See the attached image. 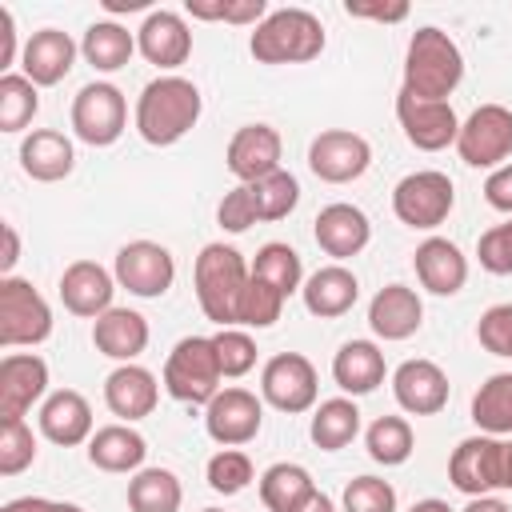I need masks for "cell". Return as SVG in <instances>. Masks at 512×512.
<instances>
[{"mask_svg": "<svg viewBox=\"0 0 512 512\" xmlns=\"http://www.w3.org/2000/svg\"><path fill=\"white\" fill-rule=\"evenodd\" d=\"M112 276L120 288H128L132 296L140 300H160L172 280H176V260L164 244L156 240H132L116 252V264H112Z\"/></svg>", "mask_w": 512, "mask_h": 512, "instance_id": "cell-12", "label": "cell"}, {"mask_svg": "<svg viewBox=\"0 0 512 512\" xmlns=\"http://www.w3.org/2000/svg\"><path fill=\"white\" fill-rule=\"evenodd\" d=\"M464 80V56L456 40L432 24L416 28L404 52V88L416 100H448Z\"/></svg>", "mask_w": 512, "mask_h": 512, "instance_id": "cell-2", "label": "cell"}, {"mask_svg": "<svg viewBox=\"0 0 512 512\" xmlns=\"http://www.w3.org/2000/svg\"><path fill=\"white\" fill-rule=\"evenodd\" d=\"M220 360H216V344L212 336H184L176 340V348L164 360V392L180 404H212V396L220 392Z\"/></svg>", "mask_w": 512, "mask_h": 512, "instance_id": "cell-5", "label": "cell"}, {"mask_svg": "<svg viewBox=\"0 0 512 512\" xmlns=\"http://www.w3.org/2000/svg\"><path fill=\"white\" fill-rule=\"evenodd\" d=\"M312 236H316V244L340 264V260H352V256H360V252L368 248L372 224H368V216H364L356 204L336 200V204H328V208L316 212Z\"/></svg>", "mask_w": 512, "mask_h": 512, "instance_id": "cell-21", "label": "cell"}, {"mask_svg": "<svg viewBox=\"0 0 512 512\" xmlns=\"http://www.w3.org/2000/svg\"><path fill=\"white\" fill-rule=\"evenodd\" d=\"M12 64H16V20L12 8H0V72L8 76Z\"/></svg>", "mask_w": 512, "mask_h": 512, "instance_id": "cell-52", "label": "cell"}, {"mask_svg": "<svg viewBox=\"0 0 512 512\" xmlns=\"http://www.w3.org/2000/svg\"><path fill=\"white\" fill-rule=\"evenodd\" d=\"M116 296V276L96 264V260H72L64 272H60V300L72 316H84V320H100Z\"/></svg>", "mask_w": 512, "mask_h": 512, "instance_id": "cell-19", "label": "cell"}, {"mask_svg": "<svg viewBox=\"0 0 512 512\" xmlns=\"http://www.w3.org/2000/svg\"><path fill=\"white\" fill-rule=\"evenodd\" d=\"M252 276H260L264 284H272L280 296H292L304 288V264H300V252L284 240H268L256 260H252Z\"/></svg>", "mask_w": 512, "mask_h": 512, "instance_id": "cell-37", "label": "cell"}, {"mask_svg": "<svg viewBox=\"0 0 512 512\" xmlns=\"http://www.w3.org/2000/svg\"><path fill=\"white\" fill-rule=\"evenodd\" d=\"M136 48V32H128L124 24L116 20H96L88 24L84 40H80V56L96 68V72H120L128 60H132Z\"/></svg>", "mask_w": 512, "mask_h": 512, "instance_id": "cell-33", "label": "cell"}, {"mask_svg": "<svg viewBox=\"0 0 512 512\" xmlns=\"http://www.w3.org/2000/svg\"><path fill=\"white\" fill-rule=\"evenodd\" d=\"M412 268L420 288H428L432 296H456L468 284V256L444 236H428L424 244H416Z\"/></svg>", "mask_w": 512, "mask_h": 512, "instance_id": "cell-24", "label": "cell"}, {"mask_svg": "<svg viewBox=\"0 0 512 512\" xmlns=\"http://www.w3.org/2000/svg\"><path fill=\"white\" fill-rule=\"evenodd\" d=\"M344 512H396V488L380 476H356L340 496Z\"/></svg>", "mask_w": 512, "mask_h": 512, "instance_id": "cell-46", "label": "cell"}, {"mask_svg": "<svg viewBox=\"0 0 512 512\" xmlns=\"http://www.w3.org/2000/svg\"><path fill=\"white\" fill-rule=\"evenodd\" d=\"M104 404L112 416H120L124 424H136L144 416L156 412L160 404V384L148 368L140 364H116L104 380Z\"/></svg>", "mask_w": 512, "mask_h": 512, "instance_id": "cell-23", "label": "cell"}, {"mask_svg": "<svg viewBox=\"0 0 512 512\" xmlns=\"http://www.w3.org/2000/svg\"><path fill=\"white\" fill-rule=\"evenodd\" d=\"M424 324V300L408 284H384L368 300V328L380 340H408Z\"/></svg>", "mask_w": 512, "mask_h": 512, "instance_id": "cell-25", "label": "cell"}, {"mask_svg": "<svg viewBox=\"0 0 512 512\" xmlns=\"http://www.w3.org/2000/svg\"><path fill=\"white\" fill-rule=\"evenodd\" d=\"M408 512H456V508H448L444 500H436V496H428V500H416Z\"/></svg>", "mask_w": 512, "mask_h": 512, "instance_id": "cell-58", "label": "cell"}, {"mask_svg": "<svg viewBox=\"0 0 512 512\" xmlns=\"http://www.w3.org/2000/svg\"><path fill=\"white\" fill-rule=\"evenodd\" d=\"M36 460V436L24 420H0V476H20Z\"/></svg>", "mask_w": 512, "mask_h": 512, "instance_id": "cell-44", "label": "cell"}, {"mask_svg": "<svg viewBox=\"0 0 512 512\" xmlns=\"http://www.w3.org/2000/svg\"><path fill=\"white\" fill-rule=\"evenodd\" d=\"M52 336V308L32 288V280L0 276V344L36 348Z\"/></svg>", "mask_w": 512, "mask_h": 512, "instance_id": "cell-6", "label": "cell"}, {"mask_svg": "<svg viewBox=\"0 0 512 512\" xmlns=\"http://www.w3.org/2000/svg\"><path fill=\"white\" fill-rule=\"evenodd\" d=\"M456 204V188L448 180V172H436V168H420V172H408L396 188H392V212L400 224L408 228H420V232H432L448 220Z\"/></svg>", "mask_w": 512, "mask_h": 512, "instance_id": "cell-7", "label": "cell"}, {"mask_svg": "<svg viewBox=\"0 0 512 512\" xmlns=\"http://www.w3.org/2000/svg\"><path fill=\"white\" fill-rule=\"evenodd\" d=\"M308 436H312V444L324 448V452L348 448V444L360 436V408H356V400H352V396L320 400V408L312 412Z\"/></svg>", "mask_w": 512, "mask_h": 512, "instance_id": "cell-34", "label": "cell"}, {"mask_svg": "<svg viewBox=\"0 0 512 512\" xmlns=\"http://www.w3.org/2000/svg\"><path fill=\"white\" fill-rule=\"evenodd\" d=\"M476 260H480V268L492 272V276H512V220L488 228V232L476 240Z\"/></svg>", "mask_w": 512, "mask_h": 512, "instance_id": "cell-47", "label": "cell"}, {"mask_svg": "<svg viewBox=\"0 0 512 512\" xmlns=\"http://www.w3.org/2000/svg\"><path fill=\"white\" fill-rule=\"evenodd\" d=\"M364 448H368V456H372L376 464L396 468V464H404V460L412 456V448H416L412 424H408L404 416H376V420L368 424V432H364Z\"/></svg>", "mask_w": 512, "mask_h": 512, "instance_id": "cell-38", "label": "cell"}, {"mask_svg": "<svg viewBox=\"0 0 512 512\" xmlns=\"http://www.w3.org/2000/svg\"><path fill=\"white\" fill-rule=\"evenodd\" d=\"M216 220H220V228L224 232H248L256 220H260V212H256V196H252V184H236L232 192H224V200H220V208H216Z\"/></svg>", "mask_w": 512, "mask_h": 512, "instance_id": "cell-48", "label": "cell"}, {"mask_svg": "<svg viewBox=\"0 0 512 512\" xmlns=\"http://www.w3.org/2000/svg\"><path fill=\"white\" fill-rule=\"evenodd\" d=\"M484 200L496 208V212H508L512 216V164H500L488 172L484 180Z\"/></svg>", "mask_w": 512, "mask_h": 512, "instance_id": "cell-50", "label": "cell"}, {"mask_svg": "<svg viewBox=\"0 0 512 512\" xmlns=\"http://www.w3.org/2000/svg\"><path fill=\"white\" fill-rule=\"evenodd\" d=\"M284 300L288 296H280L272 284H264L260 276H248V288L240 296L236 324H244V328H272L280 320V312H284Z\"/></svg>", "mask_w": 512, "mask_h": 512, "instance_id": "cell-41", "label": "cell"}, {"mask_svg": "<svg viewBox=\"0 0 512 512\" xmlns=\"http://www.w3.org/2000/svg\"><path fill=\"white\" fill-rule=\"evenodd\" d=\"M184 12L192 20H224V24H260L268 16L264 0H188Z\"/></svg>", "mask_w": 512, "mask_h": 512, "instance_id": "cell-45", "label": "cell"}, {"mask_svg": "<svg viewBox=\"0 0 512 512\" xmlns=\"http://www.w3.org/2000/svg\"><path fill=\"white\" fill-rule=\"evenodd\" d=\"M60 508V500H44V496H16V500H8L0 512H56Z\"/></svg>", "mask_w": 512, "mask_h": 512, "instance_id": "cell-54", "label": "cell"}, {"mask_svg": "<svg viewBox=\"0 0 512 512\" xmlns=\"http://www.w3.org/2000/svg\"><path fill=\"white\" fill-rule=\"evenodd\" d=\"M40 436L60 444V448H76L84 440H92V408L76 388H60L40 404Z\"/></svg>", "mask_w": 512, "mask_h": 512, "instance_id": "cell-27", "label": "cell"}, {"mask_svg": "<svg viewBox=\"0 0 512 512\" xmlns=\"http://www.w3.org/2000/svg\"><path fill=\"white\" fill-rule=\"evenodd\" d=\"M248 52L256 64H308L324 52V24L308 8H276L256 24Z\"/></svg>", "mask_w": 512, "mask_h": 512, "instance_id": "cell-4", "label": "cell"}, {"mask_svg": "<svg viewBox=\"0 0 512 512\" xmlns=\"http://www.w3.org/2000/svg\"><path fill=\"white\" fill-rule=\"evenodd\" d=\"M48 364L36 352H8L0 360V420H24L36 400H48Z\"/></svg>", "mask_w": 512, "mask_h": 512, "instance_id": "cell-16", "label": "cell"}, {"mask_svg": "<svg viewBox=\"0 0 512 512\" xmlns=\"http://www.w3.org/2000/svg\"><path fill=\"white\" fill-rule=\"evenodd\" d=\"M204 512H220V508H204Z\"/></svg>", "mask_w": 512, "mask_h": 512, "instance_id": "cell-61", "label": "cell"}, {"mask_svg": "<svg viewBox=\"0 0 512 512\" xmlns=\"http://www.w3.org/2000/svg\"><path fill=\"white\" fill-rule=\"evenodd\" d=\"M148 336V320L136 308H108L100 320H92L96 352L116 364H136V356L148 348Z\"/></svg>", "mask_w": 512, "mask_h": 512, "instance_id": "cell-26", "label": "cell"}, {"mask_svg": "<svg viewBox=\"0 0 512 512\" xmlns=\"http://www.w3.org/2000/svg\"><path fill=\"white\" fill-rule=\"evenodd\" d=\"M300 296H304V308H308L312 316L336 320V316L352 312V304L360 300V280H356V272L344 268V264H324V268H316V272L304 280Z\"/></svg>", "mask_w": 512, "mask_h": 512, "instance_id": "cell-28", "label": "cell"}, {"mask_svg": "<svg viewBox=\"0 0 512 512\" xmlns=\"http://www.w3.org/2000/svg\"><path fill=\"white\" fill-rule=\"evenodd\" d=\"M348 16H364V20H380V24H400L408 16V4H344Z\"/></svg>", "mask_w": 512, "mask_h": 512, "instance_id": "cell-51", "label": "cell"}, {"mask_svg": "<svg viewBox=\"0 0 512 512\" xmlns=\"http://www.w3.org/2000/svg\"><path fill=\"white\" fill-rule=\"evenodd\" d=\"M76 40L68 36V32H60V28H40V32H32L28 40H24V48H20V68H24V76L36 84V88H52V84H60L68 72H72V64H76Z\"/></svg>", "mask_w": 512, "mask_h": 512, "instance_id": "cell-22", "label": "cell"}, {"mask_svg": "<svg viewBox=\"0 0 512 512\" xmlns=\"http://www.w3.org/2000/svg\"><path fill=\"white\" fill-rule=\"evenodd\" d=\"M128 128V100L116 84L92 80L72 96V132L92 148H108Z\"/></svg>", "mask_w": 512, "mask_h": 512, "instance_id": "cell-8", "label": "cell"}, {"mask_svg": "<svg viewBox=\"0 0 512 512\" xmlns=\"http://www.w3.org/2000/svg\"><path fill=\"white\" fill-rule=\"evenodd\" d=\"M136 48L148 64H156L160 72L172 76V68H180L192 56V32L184 24L180 12L172 8H156L144 16V24L136 28Z\"/></svg>", "mask_w": 512, "mask_h": 512, "instance_id": "cell-18", "label": "cell"}, {"mask_svg": "<svg viewBox=\"0 0 512 512\" xmlns=\"http://www.w3.org/2000/svg\"><path fill=\"white\" fill-rule=\"evenodd\" d=\"M368 164H372V148L360 132L328 128L308 144V168L324 184H352L368 172Z\"/></svg>", "mask_w": 512, "mask_h": 512, "instance_id": "cell-14", "label": "cell"}, {"mask_svg": "<svg viewBox=\"0 0 512 512\" xmlns=\"http://www.w3.org/2000/svg\"><path fill=\"white\" fill-rule=\"evenodd\" d=\"M472 424L484 436H512V372H492L472 396Z\"/></svg>", "mask_w": 512, "mask_h": 512, "instance_id": "cell-35", "label": "cell"}, {"mask_svg": "<svg viewBox=\"0 0 512 512\" xmlns=\"http://www.w3.org/2000/svg\"><path fill=\"white\" fill-rule=\"evenodd\" d=\"M448 480L456 492L472 496H492L504 488V440L500 436H468L452 448L448 456Z\"/></svg>", "mask_w": 512, "mask_h": 512, "instance_id": "cell-11", "label": "cell"}, {"mask_svg": "<svg viewBox=\"0 0 512 512\" xmlns=\"http://www.w3.org/2000/svg\"><path fill=\"white\" fill-rule=\"evenodd\" d=\"M56 512H84V508H80V504H68V500H60V508H56Z\"/></svg>", "mask_w": 512, "mask_h": 512, "instance_id": "cell-60", "label": "cell"}, {"mask_svg": "<svg viewBox=\"0 0 512 512\" xmlns=\"http://www.w3.org/2000/svg\"><path fill=\"white\" fill-rule=\"evenodd\" d=\"M216 344V360H220V372L224 380H236V376H248L256 368V340L244 332V328H220L212 336Z\"/></svg>", "mask_w": 512, "mask_h": 512, "instance_id": "cell-43", "label": "cell"}, {"mask_svg": "<svg viewBox=\"0 0 512 512\" xmlns=\"http://www.w3.org/2000/svg\"><path fill=\"white\" fill-rule=\"evenodd\" d=\"M228 172L240 184H256L280 168V132L272 124H244L232 132L228 152H224Z\"/></svg>", "mask_w": 512, "mask_h": 512, "instance_id": "cell-20", "label": "cell"}, {"mask_svg": "<svg viewBox=\"0 0 512 512\" xmlns=\"http://www.w3.org/2000/svg\"><path fill=\"white\" fill-rule=\"evenodd\" d=\"M384 352L372 340H348L332 356V380L348 396H368L384 384Z\"/></svg>", "mask_w": 512, "mask_h": 512, "instance_id": "cell-30", "label": "cell"}, {"mask_svg": "<svg viewBox=\"0 0 512 512\" xmlns=\"http://www.w3.org/2000/svg\"><path fill=\"white\" fill-rule=\"evenodd\" d=\"M448 392H452V384L436 360L416 356L392 372V396L408 416H436L448 404Z\"/></svg>", "mask_w": 512, "mask_h": 512, "instance_id": "cell-17", "label": "cell"}, {"mask_svg": "<svg viewBox=\"0 0 512 512\" xmlns=\"http://www.w3.org/2000/svg\"><path fill=\"white\" fill-rule=\"evenodd\" d=\"M460 512H512L504 500H496V496H472Z\"/></svg>", "mask_w": 512, "mask_h": 512, "instance_id": "cell-55", "label": "cell"}, {"mask_svg": "<svg viewBox=\"0 0 512 512\" xmlns=\"http://www.w3.org/2000/svg\"><path fill=\"white\" fill-rule=\"evenodd\" d=\"M104 8L108 12H140V8H148V0H104Z\"/></svg>", "mask_w": 512, "mask_h": 512, "instance_id": "cell-56", "label": "cell"}, {"mask_svg": "<svg viewBox=\"0 0 512 512\" xmlns=\"http://www.w3.org/2000/svg\"><path fill=\"white\" fill-rule=\"evenodd\" d=\"M0 236H4V252H0V276H12V268L20 264V236L12 224H0Z\"/></svg>", "mask_w": 512, "mask_h": 512, "instance_id": "cell-53", "label": "cell"}, {"mask_svg": "<svg viewBox=\"0 0 512 512\" xmlns=\"http://www.w3.org/2000/svg\"><path fill=\"white\" fill-rule=\"evenodd\" d=\"M248 276H252V268L244 264V256L232 244H204L196 256V268H192L200 312L220 328H236Z\"/></svg>", "mask_w": 512, "mask_h": 512, "instance_id": "cell-3", "label": "cell"}, {"mask_svg": "<svg viewBox=\"0 0 512 512\" xmlns=\"http://www.w3.org/2000/svg\"><path fill=\"white\" fill-rule=\"evenodd\" d=\"M316 492L320 488H316L312 472L292 460H280V464L264 468V476H260V500L268 512H300Z\"/></svg>", "mask_w": 512, "mask_h": 512, "instance_id": "cell-32", "label": "cell"}, {"mask_svg": "<svg viewBox=\"0 0 512 512\" xmlns=\"http://www.w3.org/2000/svg\"><path fill=\"white\" fill-rule=\"evenodd\" d=\"M396 120L404 128V140L420 152H440V148L456 144V136H460V120L448 100H416V96L400 92Z\"/></svg>", "mask_w": 512, "mask_h": 512, "instance_id": "cell-15", "label": "cell"}, {"mask_svg": "<svg viewBox=\"0 0 512 512\" xmlns=\"http://www.w3.org/2000/svg\"><path fill=\"white\" fill-rule=\"evenodd\" d=\"M204 112V96L184 76H156L140 88L136 100V132L152 148H168L184 140Z\"/></svg>", "mask_w": 512, "mask_h": 512, "instance_id": "cell-1", "label": "cell"}, {"mask_svg": "<svg viewBox=\"0 0 512 512\" xmlns=\"http://www.w3.org/2000/svg\"><path fill=\"white\" fill-rule=\"evenodd\" d=\"M264 428V400L248 388H220L204 408V432L220 448H240Z\"/></svg>", "mask_w": 512, "mask_h": 512, "instance_id": "cell-13", "label": "cell"}, {"mask_svg": "<svg viewBox=\"0 0 512 512\" xmlns=\"http://www.w3.org/2000/svg\"><path fill=\"white\" fill-rule=\"evenodd\" d=\"M204 476H208V488H212V492L236 496V492H244V488L252 484V460H248V452H240V448H220V452L208 460Z\"/></svg>", "mask_w": 512, "mask_h": 512, "instance_id": "cell-42", "label": "cell"}, {"mask_svg": "<svg viewBox=\"0 0 512 512\" xmlns=\"http://www.w3.org/2000/svg\"><path fill=\"white\" fill-rule=\"evenodd\" d=\"M20 168L40 184H56L76 168V148L56 128H32L20 140Z\"/></svg>", "mask_w": 512, "mask_h": 512, "instance_id": "cell-29", "label": "cell"}, {"mask_svg": "<svg viewBox=\"0 0 512 512\" xmlns=\"http://www.w3.org/2000/svg\"><path fill=\"white\" fill-rule=\"evenodd\" d=\"M456 152L468 168H500L512 156V108L480 104L456 136Z\"/></svg>", "mask_w": 512, "mask_h": 512, "instance_id": "cell-10", "label": "cell"}, {"mask_svg": "<svg viewBox=\"0 0 512 512\" xmlns=\"http://www.w3.org/2000/svg\"><path fill=\"white\" fill-rule=\"evenodd\" d=\"M320 396V376L312 368L308 356L300 352H276L264 372H260V400L272 404L276 412H288V416H300L316 404Z\"/></svg>", "mask_w": 512, "mask_h": 512, "instance_id": "cell-9", "label": "cell"}, {"mask_svg": "<svg viewBox=\"0 0 512 512\" xmlns=\"http://www.w3.org/2000/svg\"><path fill=\"white\" fill-rule=\"evenodd\" d=\"M300 512H336V504H332V496H324V492H316Z\"/></svg>", "mask_w": 512, "mask_h": 512, "instance_id": "cell-57", "label": "cell"}, {"mask_svg": "<svg viewBox=\"0 0 512 512\" xmlns=\"http://www.w3.org/2000/svg\"><path fill=\"white\" fill-rule=\"evenodd\" d=\"M184 488L172 468H140L128 480V508L132 512H180Z\"/></svg>", "mask_w": 512, "mask_h": 512, "instance_id": "cell-36", "label": "cell"}, {"mask_svg": "<svg viewBox=\"0 0 512 512\" xmlns=\"http://www.w3.org/2000/svg\"><path fill=\"white\" fill-rule=\"evenodd\" d=\"M40 112V92L24 72L0 76V132H20Z\"/></svg>", "mask_w": 512, "mask_h": 512, "instance_id": "cell-39", "label": "cell"}, {"mask_svg": "<svg viewBox=\"0 0 512 512\" xmlns=\"http://www.w3.org/2000/svg\"><path fill=\"white\" fill-rule=\"evenodd\" d=\"M504 488H512V444H504Z\"/></svg>", "mask_w": 512, "mask_h": 512, "instance_id": "cell-59", "label": "cell"}, {"mask_svg": "<svg viewBox=\"0 0 512 512\" xmlns=\"http://www.w3.org/2000/svg\"><path fill=\"white\" fill-rule=\"evenodd\" d=\"M252 196H256V212L260 220H284L296 204H300V180L284 168H276L272 176L256 180L252 184Z\"/></svg>", "mask_w": 512, "mask_h": 512, "instance_id": "cell-40", "label": "cell"}, {"mask_svg": "<svg viewBox=\"0 0 512 512\" xmlns=\"http://www.w3.org/2000/svg\"><path fill=\"white\" fill-rule=\"evenodd\" d=\"M148 456V440L132 424H104L88 440V460L100 472H140Z\"/></svg>", "mask_w": 512, "mask_h": 512, "instance_id": "cell-31", "label": "cell"}, {"mask_svg": "<svg viewBox=\"0 0 512 512\" xmlns=\"http://www.w3.org/2000/svg\"><path fill=\"white\" fill-rule=\"evenodd\" d=\"M476 340L492 356H512V304H492L476 324Z\"/></svg>", "mask_w": 512, "mask_h": 512, "instance_id": "cell-49", "label": "cell"}]
</instances>
